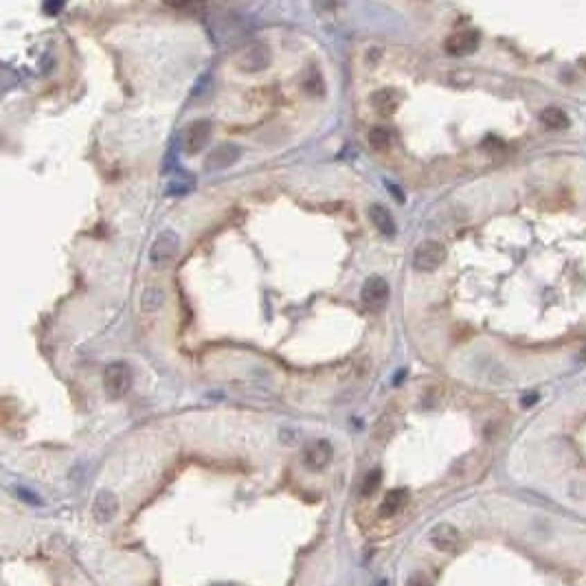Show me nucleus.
<instances>
[{
	"mask_svg": "<svg viewBox=\"0 0 586 586\" xmlns=\"http://www.w3.org/2000/svg\"><path fill=\"white\" fill-rule=\"evenodd\" d=\"M163 303H165V288L163 284H158V282H148L143 286V292H141V310L145 314H152V312H158L163 308Z\"/></svg>",
	"mask_w": 586,
	"mask_h": 586,
	"instance_id": "10",
	"label": "nucleus"
},
{
	"mask_svg": "<svg viewBox=\"0 0 586 586\" xmlns=\"http://www.w3.org/2000/svg\"><path fill=\"white\" fill-rule=\"evenodd\" d=\"M431 542L433 547L439 551H457L461 544V534L455 525L450 523H439L431 529Z\"/></svg>",
	"mask_w": 586,
	"mask_h": 586,
	"instance_id": "6",
	"label": "nucleus"
},
{
	"mask_svg": "<svg viewBox=\"0 0 586 586\" xmlns=\"http://www.w3.org/2000/svg\"><path fill=\"white\" fill-rule=\"evenodd\" d=\"M389 295H391L389 284H387V279H382V277H369L363 286V292H361L363 301L369 305L371 310L384 308L389 301Z\"/></svg>",
	"mask_w": 586,
	"mask_h": 586,
	"instance_id": "4",
	"label": "nucleus"
},
{
	"mask_svg": "<svg viewBox=\"0 0 586 586\" xmlns=\"http://www.w3.org/2000/svg\"><path fill=\"white\" fill-rule=\"evenodd\" d=\"M404 586H433V584H431V580L426 578V576L415 574V576H411V578L406 580V584H404Z\"/></svg>",
	"mask_w": 586,
	"mask_h": 586,
	"instance_id": "19",
	"label": "nucleus"
},
{
	"mask_svg": "<svg viewBox=\"0 0 586 586\" xmlns=\"http://www.w3.org/2000/svg\"><path fill=\"white\" fill-rule=\"evenodd\" d=\"M211 139V123L209 121H196L187 130V152L196 154L205 148Z\"/></svg>",
	"mask_w": 586,
	"mask_h": 586,
	"instance_id": "12",
	"label": "nucleus"
},
{
	"mask_svg": "<svg viewBox=\"0 0 586 586\" xmlns=\"http://www.w3.org/2000/svg\"><path fill=\"white\" fill-rule=\"evenodd\" d=\"M103 387L112 397H121L132 387V371L126 363H112L105 367L103 374Z\"/></svg>",
	"mask_w": 586,
	"mask_h": 586,
	"instance_id": "3",
	"label": "nucleus"
},
{
	"mask_svg": "<svg viewBox=\"0 0 586 586\" xmlns=\"http://www.w3.org/2000/svg\"><path fill=\"white\" fill-rule=\"evenodd\" d=\"M479 46V33L476 31H459V33H452L444 49L450 53V55H470L474 53Z\"/></svg>",
	"mask_w": 586,
	"mask_h": 586,
	"instance_id": "9",
	"label": "nucleus"
},
{
	"mask_svg": "<svg viewBox=\"0 0 586 586\" xmlns=\"http://www.w3.org/2000/svg\"><path fill=\"white\" fill-rule=\"evenodd\" d=\"M536 399H538V395H531V397H525V399H523V406H525V408H527V406H531V404H534V402H536Z\"/></svg>",
	"mask_w": 586,
	"mask_h": 586,
	"instance_id": "20",
	"label": "nucleus"
},
{
	"mask_svg": "<svg viewBox=\"0 0 586 586\" xmlns=\"http://www.w3.org/2000/svg\"><path fill=\"white\" fill-rule=\"evenodd\" d=\"M380 483H382V472H380V470H371V472L365 476L363 488H361L363 497H371V494H374V492L380 488Z\"/></svg>",
	"mask_w": 586,
	"mask_h": 586,
	"instance_id": "17",
	"label": "nucleus"
},
{
	"mask_svg": "<svg viewBox=\"0 0 586 586\" xmlns=\"http://www.w3.org/2000/svg\"><path fill=\"white\" fill-rule=\"evenodd\" d=\"M408 503V492L404 488H395L391 492H387V497L380 503V514L384 518H391L395 514H399L404 510V505Z\"/></svg>",
	"mask_w": 586,
	"mask_h": 586,
	"instance_id": "11",
	"label": "nucleus"
},
{
	"mask_svg": "<svg viewBox=\"0 0 586 586\" xmlns=\"http://www.w3.org/2000/svg\"><path fill=\"white\" fill-rule=\"evenodd\" d=\"M331 455H334V450H331V444L327 439H318V442H312L303 452V463L308 465L310 470H321L331 461Z\"/></svg>",
	"mask_w": 586,
	"mask_h": 586,
	"instance_id": "7",
	"label": "nucleus"
},
{
	"mask_svg": "<svg viewBox=\"0 0 586 586\" xmlns=\"http://www.w3.org/2000/svg\"><path fill=\"white\" fill-rule=\"evenodd\" d=\"M369 220L382 235H395V220L382 205H374L369 209Z\"/></svg>",
	"mask_w": 586,
	"mask_h": 586,
	"instance_id": "14",
	"label": "nucleus"
},
{
	"mask_svg": "<svg viewBox=\"0 0 586 586\" xmlns=\"http://www.w3.org/2000/svg\"><path fill=\"white\" fill-rule=\"evenodd\" d=\"M268 64H270V49L266 46L264 42L248 44L244 51H239L237 58H235V66H237L239 71H246V73L264 71Z\"/></svg>",
	"mask_w": 586,
	"mask_h": 586,
	"instance_id": "2",
	"label": "nucleus"
},
{
	"mask_svg": "<svg viewBox=\"0 0 586 586\" xmlns=\"http://www.w3.org/2000/svg\"><path fill=\"white\" fill-rule=\"evenodd\" d=\"M389 132H387V128H374L369 132V141L376 145V148H384V145L389 143Z\"/></svg>",
	"mask_w": 586,
	"mask_h": 586,
	"instance_id": "18",
	"label": "nucleus"
},
{
	"mask_svg": "<svg viewBox=\"0 0 586 586\" xmlns=\"http://www.w3.org/2000/svg\"><path fill=\"white\" fill-rule=\"evenodd\" d=\"M176 252H178V235L171 231H163L154 239V244L150 248V259L154 264H167L176 257Z\"/></svg>",
	"mask_w": 586,
	"mask_h": 586,
	"instance_id": "5",
	"label": "nucleus"
},
{
	"mask_svg": "<svg viewBox=\"0 0 586 586\" xmlns=\"http://www.w3.org/2000/svg\"><path fill=\"white\" fill-rule=\"evenodd\" d=\"M540 123L547 130H565L569 128V117L565 110L555 108V105H549L540 112Z\"/></svg>",
	"mask_w": 586,
	"mask_h": 586,
	"instance_id": "15",
	"label": "nucleus"
},
{
	"mask_svg": "<svg viewBox=\"0 0 586 586\" xmlns=\"http://www.w3.org/2000/svg\"><path fill=\"white\" fill-rule=\"evenodd\" d=\"M444 259H446V246L442 242H437V239H426V242L417 246L415 255H413L415 268L424 273L437 270L444 264Z\"/></svg>",
	"mask_w": 586,
	"mask_h": 586,
	"instance_id": "1",
	"label": "nucleus"
},
{
	"mask_svg": "<svg viewBox=\"0 0 586 586\" xmlns=\"http://www.w3.org/2000/svg\"><path fill=\"white\" fill-rule=\"evenodd\" d=\"M374 105H376V110L380 112V114H391L393 112V108H395V95L391 90H380V92H376L374 95Z\"/></svg>",
	"mask_w": 586,
	"mask_h": 586,
	"instance_id": "16",
	"label": "nucleus"
},
{
	"mask_svg": "<svg viewBox=\"0 0 586 586\" xmlns=\"http://www.w3.org/2000/svg\"><path fill=\"white\" fill-rule=\"evenodd\" d=\"M237 156H239V150L235 148V145H220V148H216L211 152L209 156V161H207V169H222L226 165H231L237 161Z\"/></svg>",
	"mask_w": 586,
	"mask_h": 586,
	"instance_id": "13",
	"label": "nucleus"
},
{
	"mask_svg": "<svg viewBox=\"0 0 586 586\" xmlns=\"http://www.w3.org/2000/svg\"><path fill=\"white\" fill-rule=\"evenodd\" d=\"M218 586H229V584H218Z\"/></svg>",
	"mask_w": 586,
	"mask_h": 586,
	"instance_id": "21",
	"label": "nucleus"
},
{
	"mask_svg": "<svg viewBox=\"0 0 586 586\" xmlns=\"http://www.w3.org/2000/svg\"><path fill=\"white\" fill-rule=\"evenodd\" d=\"M119 512V501L112 492L108 490H101L99 494L92 501V516H95L97 523H110L112 518Z\"/></svg>",
	"mask_w": 586,
	"mask_h": 586,
	"instance_id": "8",
	"label": "nucleus"
}]
</instances>
